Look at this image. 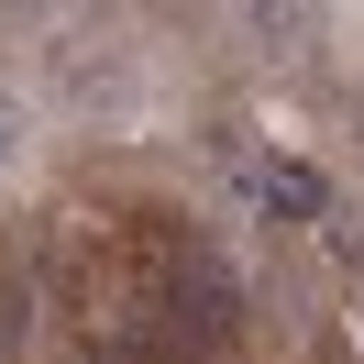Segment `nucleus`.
Wrapping results in <instances>:
<instances>
[{"label":"nucleus","instance_id":"obj_1","mask_svg":"<svg viewBox=\"0 0 364 364\" xmlns=\"http://www.w3.org/2000/svg\"><path fill=\"white\" fill-rule=\"evenodd\" d=\"M11 331H23V287L0 276V353H11Z\"/></svg>","mask_w":364,"mask_h":364}]
</instances>
